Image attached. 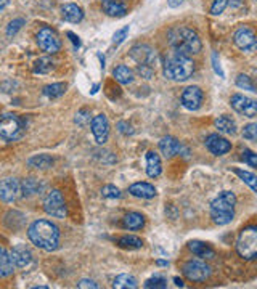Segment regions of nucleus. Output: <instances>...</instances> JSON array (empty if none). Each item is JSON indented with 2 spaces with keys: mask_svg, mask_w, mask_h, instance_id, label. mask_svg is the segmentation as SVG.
<instances>
[{
  "mask_svg": "<svg viewBox=\"0 0 257 289\" xmlns=\"http://www.w3.org/2000/svg\"><path fill=\"white\" fill-rule=\"evenodd\" d=\"M167 42L170 48L180 55L193 56L201 52V39L200 35L190 28L185 26H175L167 32Z\"/></svg>",
  "mask_w": 257,
  "mask_h": 289,
  "instance_id": "1",
  "label": "nucleus"
},
{
  "mask_svg": "<svg viewBox=\"0 0 257 289\" xmlns=\"http://www.w3.org/2000/svg\"><path fill=\"white\" fill-rule=\"evenodd\" d=\"M28 236L34 246L44 251H55L60 244V230L50 220H35L28 228Z\"/></svg>",
  "mask_w": 257,
  "mask_h": 289,
  "instance_id": "2",
  "label": "nucleus"
},
{
  "mask_svg": "<svg viewBox=\"0 0 257 289\" xmlns=\"http://www.w3.org/2000/svg\"><path fill=\"white\" fill-rule=\"evenodd\" d=\"M194 71V63L190 56L180 53H170L164 59V76L170 80L183 82L191 77Z\"/></svg>",
  "mask_w": 257,
  "mask_h": 289,
  "instance_id": "3",
  "label": "nucleus"
},
{
  "mask_svg": "<svg viewBox=\"0 0 257 289\" xmlns=\"http://www.w3.org/2000/svg\"><path fill=\"white\" fill-rule=\"evenodd\" d=\"M236 196L231 191H222L211 202V219L217 225H227L235 217Z\"/></svg>",
  "mask_w": 257,
  "mask_h": 289,
  "instance_id": "4",
  "label": "nucleus"
},
{
  "mask_svg": "<svg viewBox=\"0 0 257 289\" xmlns=\"http://www.w3.org/2000/svg\"><path fill=\"white\" fill-rule=\"evenodd\" d=\"M236 251L238 254L246 259L254 260L257 256V228L254 225L243 228L238 239H236Z\"/></svg>",
  "mask_w": 257,
  "mask_h": 289,
  "instance_id": "5",
  "label": "nucleus"
},
{
  "mask_svg": "<svg viewBox=\"0 0 257 289\" xmlns=\"http://www.w3.org/2000/svg\"><path fill=\"white\" fill-rule=\"evenodd\" d=\"M24 134V124L15 114L0 116V137L7 141H15Z\"/></svg>",
  "mask_w": 257,
  "mask_h": 289,
  "instance_id": "6",
  "label": "nucleus"
},
{
  "mask_svg": "<svg viewBox=\"0 0 257 289\" xmlns=\"http://www.w3.org/2000/svg\"><path fill=\"white\" fill-rule=\"evenodd\" d=\"M44 211L48 215L56 217V219H65V217L68 215L66 202H65V198H63V195H61L60 190L48 191V195L44 199Z\"/></svg>",
  "mask_w": 257,
  "mask_h": 289,
  "instance_id": "7",
  "label": "nucleus"
},
{
  "mask_svg": "<svg viewBox=\"0 0 257 289\" xmlns=\"http://www.w3.org/2000/svg\"><path fill=\"white\" fill-rule=\"evenodd\" d=\"M183 275L187 276L190 281H206L211 276V267L203 260H188L182 267Z\"/></svg>",
  "mask_w": 257,
  "mask_h": 289,
  "instance_id": "8",
  "label": "nucleus"
},
{
  "mask_svg": "<svg viewBox=\"0 0 257 289\" xmlns=\"http://www.w3.org/2000/svg\"><path fill=\"white\" fill-rule=\"evenodd\" d=\"M37 44L41 47V50L48 55H55L61 48V40L52 28H42L37 32Z\"/></svg>",
  "mask_w": 257,
  "mask_h": 289,
  "instance_id": "9",
  "label": "nucleus"
},
{
  "mask_svg": "<svg viewBox=\"0 0 257 289\" xmlns=\"http://www.w3.org/2000/svg\"><path fill=\"white\" fill-rule=\"evenodd\" d=\"M130 58L133 61H137L139 65H145L153 68L157 61V55L153 47L148 44H137L130 48Z\"/></svg>",
  "mask_w": 257,
  "mask_h": 289,
  "instance_id": "10",
  "label": "nucleus"
},
{
  "mask_svg": "<svg viewBox=\"0 0 257 289\" xmlns=\"http://www.w3.org/2000/svg\"><path fill=\"white\" fill-rule=\"evenodd\" d=\"M21 196V182L15 177L4 178L0 182V199L4 202H13Z\"/></svg>",
  "mask_w": 257,
  "mask_h": 289,
  "instance_id": "11",
  "label": "nucleus"
},
{
  "mask_svg": "<svg viewBox=\"0 0 257 289\" xmlns=\"http://www.w3.org/2000/svg\"><path fill=\"white\" fill-rule=\"evenodd\" d=\"M230 103H231V108H233L236 113L246 116V117L252 119L257 114V103L252 98H248V96H244V95H240V93L233 95Z\"/></svg>",
  "mask_w": 257,
  "mask_h": 289,
  "instance_id": "12",
  "label": "nucleus"
},
{
  "mask_svg": "<svg viewBox=\"0 0 257 289\" xmlns=\"http://www.w3.org/2000/svg\"><path fill=\"white\" fill-rule=\"evenodd\" d=\"M233 42L235 45L243 52H252L255 48V34L251 28L248 26H241L235 35H233Z\"/></svg>",
  "mask_w": 257,
  "mask_h": 289,
  "instance_id": "13",
  "label": "nucleus"
},
{
  "mask_svg": "<svg viewBox=\"0 0 257 289\" xmlns=\"http://www.w3.org/2000/svg\"><path fill=\"white\" fill-rule=\"evenodd\" d=\"M182 105L190 111H196L203 105V90L196 86L187 87L182 93Z\"/></svg>",
  "mask_w": 257,
  "mask_h": 289,
  "instance_id": "14",
  "label": "nucleus"
},
{
  "mask_svg": "<svg viewBox=\"0 0 257 289\" xmlns=\"http://www.w3.org/2000/svg\"><path fill=\"white\" fill-rule=\"evenodd\" d=\"M92 134L98 144H105L109 135V122L105 114H98L92 119Z\"/></svg>",
  "mask_w": 257,
  "mask_h": 289,
  "instance_id": "15",
  "label": "nucleus"
},
{
  "mask_svg": "<svg viewBox=\"0 0 257 289\" xmlns=\"http://www.w3.org/2000/svg\"><path fill=\"white\" fill-rule=\"evenodd\" d=\"M206 148L215 156H222L231 150V143L227 138L220 137L219 134H212L206 138Z\"/></svg>",
  "mask_w": 257,
  "mask_h": 289,
  "instance_id": "16",
  "label": "nucleus"
},
{
  "mask_svg": "<svg viewBox=\"0 0 257 289\" xmlns=\"http://www.w3.org/2000/svg\"><path fill=\"white\" fill-rule=\"evenodd\" d=\"M10 257H11V262H13V265H15V267H18V269L28 267V265L31 263V260H32L31 251L26 246H23V244L15 246L13 249H11Z\"/></svg>",
  "mask_w": 257,
  "mask_h": 289,
  "instance_id": "17",
  "label": "nucleus"
},
{
  "mask_svg": "<svg viewBox=\"0 0 257 289\" xmlns=\"http://www.w3.org/2000/svg\"><path fill=\"white\" fill-rule=\"evenodd\" d=\"M159 150H161V153L166 156V158H174V156H177L183 151V147L177 138L164 137V138H161V141H159Z\"/></svg>",
  "mask_w": 257,
  "mask_h": 289,
  "instance_id": "18",
  "label": "nucleus"
},
{
  "mask_svg": "<svg viewBox=\"0 0 257 289\" xmlns=\"http://www.w3.org/2000/svg\"><path fill=\"white\" fill-rule=\"evenodd\" d=\"M129 193L132 196L135 198H142V199H151L156 196V188L150 183H145V182H139V183H133L129 187Z\"/></svg>",
  "mask_w": 257,
  "mask_h": 289,
  "instance_id": "19",
  "label": "nucleus"
},
{
  "mask_svg": "<svg viewBox=\"0 0 257 289\" xmlns=\"http://www.w3.org/2000/svg\"><path fill=\"white\" fill-rule=\"evenodd\" d=\"M103 11L109 16H124L127 13V5L122 0H103Z\"/></svg>",
  "mask_w": 257,
  "mask_h": 289,
  "instance_id": "20",
  "label": "nucleus"
},
{
  "mask_svg": "<svg viewBox=\"0 0 257 289\" xmlns=\"http://www.w3.org/2000/svg\"><path fill=\"white\" fill-rule=\"evenodd\" d=\"M163 166H161V159L154 151H148L146 153V174L151 178H156L161 175Z\"/></svg>",
  "mask_w": 257,
  "mask_h": 289,
  "instance_id": "21",
  "label": "nucleus"
},
{
  "mask_svg": "<svg viewBox=\"0 0 257 289\" xmlns=\"http://www.w3.org/2000/svg\"><path fill=\"white\" fill-rule=\"evenodd\" d=\"M61 16H63L65 21L69 23H79L84 18V11L81 7L74 5V4H66L61 7Z\"/></svg>",
  "mask_w": 257,
  "mask_h": 289,
  "instance_id": "22",
  "label": "nucleus"
},
{
  "mask_svg": "<svg viewBox=\"0 0 257 289\" xmlns=\"http://www.w3.org/2000/svg\"><path fill=\"white\" fill-rule=\"evenodd\" d=\"M188 247L193 254H196L198 257H203V259H214L215 257L214 249L209 244L201 243V241H190Z\"/></svg>",
  "mask_w": 257,
  "mask_h": 289,
  "instance_id": "23",
  "label": "nucleus"
},
{
  "mask_svg": "<svg viewBox=\"0 0 257 289\" xmlns=\"http://www.w3.org/2000/svg\"><path fill=\"white\" fill-rule=\"evenodd\" d=\"M15 272V265L11 262L10 252L0 246V278H5V276H10Z\"/></svg>",
  "mask_w": 257,
  "mask_h": 289,
  "instance_id": "24",
  "label": "nucleus"
},
{
  "mask_svg": "<svg viewBox=\"0 0 257 289\" xmlns=\"http://www.w3.org/2000/svg\"><path fill=\"white\" fill-rule=\"evenodd\" d=\"M122 226L127 228V230H142L145 226V217L139 212H129L122 219Z\"/></svg>",
  "mask_w": 257,
  "mask_h": 289,
  "instance_id": "25",
  "label": "nucleus"
},
{
  "mask_svg": "<svg viewBox=\"0 0 257 289\" xmlns=\"http://www.w3.org/2000/svg\"><path fill=\"white\" fill-rule=\"evenodd\" d=\"M215 129L219 132H222V134H227V135H233L235 132H236V124H235V120L228 117V116H219L215 119Z\"/></svg>",
  "mask_w": 257,
  "mask_h": 289,
  "instance_id": "26",
  "label": "nucleus"
},
{
  "mask_svg": "<svg viewBox=\"0 0 257 289\" xmlns=\"http://www.w3.org/2000/svg\"><path fill=\"white\" fill-rule=\"evenodd\" d=\"M28 166L32 169H37V171H47L53 166V158L48 154H37L34 158L28 159Z\"/></svg>",
  "mask_w": 257,
  "mask_h": 289,
  "instance_id": "27",
  "label": "nucleus"
},
{
  "mask_svg": "<svg viewBox=\"0 0 257 289\" xmlns=\"http://www.w3.org/2000/svg\"><path fill=\"white\" fill-rule=\"evenodd\" d=\"M44 188V185L35 178H26L24 182H21V195L23 196H32L41 193V190Z\"/></svg>",
  "mask_w": 257,
  "mask_h": 289,
  "instance_id": "28",
  "label": "nucleus"
},
{
  "mask_svg": "<svg viewBox=\"0 0 257 289\" xmlns=\"http://www.w3.org/2000/svg\"><path fill=\"white\" fill-rule=\"evenodd\" d=\"M113 76H114V79L119 84H124V86H126V84H130L133 80V71L129 66H126V65H119L113 71Z\"/></svg>",
  "mask_w": 257,
  "mask_h": 289,
  "instance_id": "29",
  "label": "nucleus"
},
{
  "mask_svg": "<svg viewBox=\"0 0 257 289\" xmlns=\"http://www.w3.org/2000/svg\"><path fill=\"white\" fill-rule=\"evenodd\" d=\"M113 287H116V289H135V287H139V283L132 275H119L113 281Z\"/></svg>",
  "mask_w": 257,
  "mask_h": 289,
  "instance_id": "30",
  "label": "nucleus"
},
{
  "mask_svg": "<svg viewBox=\"0 0 257 289\" xmlns=\"http://www.w3.org/2000/svg\"><path fill=\"white\" fill-rule=\"evenodd\" d=\"M117 244H119L121 247H124V249H140V247H143V241H142L139 236L129 235V236L119 238Z\"/></svg>",
  "mask_w": 257,
  "mask_h": 289,
  "instance_id": "31",
  "label": "nucleus"
},
{
  "mask_svg": "<svg viewBox=\"0 0 257 289\" xmlns=\"http://www.w3.org/2000/svg\"><path fill=\"white\" fill-rule=\"evenodd\" d=\"M66 92V84L63 82H56V84H50V86L44 87V95L48 96V98H58Z\"/></svg>",
  "mask_w": 257,
  "mask_h": 289,
  "instance_id": "32",
  "label": "nucleus"
},
{
  "mask_svg": "<svg viewBox=\"0 0 257 289\" xmlns=\"http://www.w3.org/2000/svg\"><path fill=\"white\" fill-rule=\"evenodd\" d=\"M233 172L243 180L244 183H248L249 188L252 191H257V177L252 174V172H248V171H243V169H233Z\"/></svg>",
  "mask_w": 257,
  "mask_h": 289,
  "instance_id": "33",
  "label": "nucleus"
},
{
  "mask_svg": "<svg viewBox=\"0 0 257 289\" xmlns=\"http://www.w3.org/2000/svg\"><path fill=\"white\" fill-rule=\"evenodd\" d=\"M53 69V61L50 58H39L34 65V72L37 74H47Z\"/></svg>",
  "mask_w": 257,
  "mask_h": 289,
  "instance_id": "34",
  "label": "nucleus"
},
{
  "mask_svg": "<svg viewBox=\"0 0 257 289\" xmlns=\"http://www.w3.org/2000/svg\"><path fill=\"white\" fill-rule=\"evenodd\" d=\"M145 287H148V289H166L167 287V281H166V278L164 276H161V275H154L153 278H150V280H146L145 281Z\"/></svg>",
  "mask_w": 257,
  "mask_h": 289,
  "instance_id": "35",
  "label": "nucleus"
},
{
  "mask_svg": "<svg viewBox=\"0 0 257 289\" xmlns=\"http://www.w3.org/2000/svg\"><path fill=\"white\" fill-rule=\"evenodd\" d=\"M236 86H238L240 89H244V90L255 92V87H254V84H252L251 77L246 76V74H240V76L236 77Z\"/></svg>",
  "mask_w": 257,
  "mask_h": 289,
  "instance_id": "36",
  "label": "nucleus"
},
{
  "mask_svg": "<svg viewBox=\"0 0 257 289\" xmlns=\"http://www.w3.org/2000/svg\"><path fill=\"white\" fill-rule=\"evenodd\" d=\"M102 195H103V198H108V199H117V198L122 196V195H121V190L116 188L114 185H106V187H103V188H102Z\"/></svg>",
  "mask_w": 257,
  "mask_h": 289,
  "instance_id": "37",
  "label": "nucleus"
},
{
  "mask_svg": "<svg viewBox=\"0 0 257 289\" xmlns=\"http://www.w3.org/2000/svg\"><path fill=\"white\" fill-rule=\"evenodd\" d=\"M243 137L246 140H249V141H254L257 138V124L251 122V124H248L246 127H244L243 129Z\"/></svg>",
  "mask_w": 257,
  "mask_h": 289,
  "instance_id": "38",
  "label": "nucleus"
},
{
  "mask_svg": "<svg viewBox=\"0 0 257 289\" xmlns=\"http://www.w3.org/2000/svg\"><path fill=\"white\" fill-rule=\"evenodd\" d=\"M243 156H241V159L246 162V164H249L251 167H255L257 166V154L254 153V151H251V150H244L243 153H241Z\"/></svg>",
  "mask_w": 257,
  "mask_h": 289,
  "instance_id": "39",
  "label": "nucleus"
},
{
  "mask_svg": "<svg viewBox=\"0 0 257 289\" xmlns=\"http://www.w3.org/2000/svg\"><path fill=\"white\" fill-rule=\"evenodd\" d=\"M23 24H24V19L23 18H18V19H13L10 24H8V29H7V35H15L21 28H23Z\"/></svg>",
  "mask_w": 257,
  "mask_h": 289,
  "instance_id": "40",
  "label": "nucleus"
},
{
  "mask_svg": "<svg viewBox=\"0 0 257 289\" xmlns=\"http://www.w3.org/2000/svg\"><path fill=\"white\" fill-rule=\"evenodd\" d=\"M227 5H228L227 0H214V4L211 7V15H215V16L220 15L227 8Z\"/></svg>",
  "mask_w": 257,
  "mask_h": 289,
  "instance_id": "41",
  "label": "nucleus"
},
{
  "mask_svg": "<svg viewBox=\"0 0 257 289\" xmlns=\"http://www.w3.org/2000/svg\"><path fill=\"white\" fill-rule=\"evenodd\" d=\"M127 34H129V26H124L122 29L116 31V34L113 35V44H114V45H119L121 42H124V39H126Z\"/></svg>",
  "mask_w": 257,
  "mask_h": 289,
  "instance_id": "42",
  "label": "nucleus"
},
{
  "mask_svg": "<svg viewBox=\"0 0 257 289\" xmlns=\"http://www.w3.org/2000/svg\"><path fill=\"white\" fill-rule=\"evenodd\" d=\"M76 122H77L81 127L87 126V124L90 122V113H89L87 110H82V111H79V114H77V117H76Z\"/></svg>",
  "mask_w": 257,
  "mask_h": 289,
  "instance_id": "43",
  "label": "nucleus"
},
{
  "mask_svg": "<svg viewBox=\"0 0 257 289\" xmlns=\"http://www.w3.org/2000/svg\"><path fill=\"white\" fill-rule=\"evenodd\" d=\"M117 129L121 134H124V135H132L133 134V129L129 122H124V120H121V122H117Z\"/></svg>",
  "mask_w": 257,
  "mask_h": 289,
  "instance_id": "44",
  "label": "nucleus"
},
{
  "mask_svg": "<svg viewBox=\"0 0 257 289\" xmlns=\"http://www.w3.org/2000/svg\"><path fill=\"white\" fill-rule=\"evenodd\" d=\"M139 72L145 77V79H150L153 76V68L150 66H145V65H139Z\"/></svg>",
  "mask_w": 257,
  "mask_h": 289,
  "instance_id": "45",
  "label": "nucleus"
},
{
  "mask_svg": "<svg viewBox=\"0 0 257 289\" xmlns=\"http://www.w3.org/2000/svg\"><path fill=\"white\" fill-rule=\"evenodd\" d=\"M77 287H81V289H85V287L96 289V287H98V284H96L95 281H92V280H81V281L77 283Z\"/></svg>",
  "mask_w": 257,
  "mask_h": 289,
  "instance_id": "46",
  "label": "nucleus"
},
{
  "mask_svg": "<svg viewBox=\"0 0 257 289\" xmlns=\"http://www.w3.org/2000/svg\"><path fill=\"white\" fill-rule=\"evenodd\" d=\"M66 35H68V37L71 39L72 45H74L76 48H79V47H81V39L77 37V35H76L74 32H71V31H68V32H66Z\"/></svg>",
  "mask_w": 257,
  "mask_h": 289,
  "instance_id": "47",
  "label": "nucleus"
},
{
  "mask_svg": "<svg viewBox=\"0 0 257 289\" xmlns=\"http://www.w3.org/2000/svg\"><path fill=\"white\" fill-rule=\"evenodd\" d=\"M212 65H214V69H215V72L220 76V77H224V72H222V69H220V65H219V61H217V53H212Z\"/></svg>",
  "mask_w": 257,
  "mask_h": 289,
  "instance_id": "48",
  "label": "nucleus"
},
{
  "mask_svg": "<svg viewBox=\"0 0 257 289\" xmlns=\"http://www.w3.org/2000/svg\"><path fill=\"white\" fill-rule=\"evenodd\" d=\"M228 5H231L233 8H240L243 5V0H227Z\"/></svg>",
  "mask_w": 257,
  "mask_h": 289,
  "instance_id": "49",
  "label": "nucleus"
},
{
  "mask_svg": "<svg viewBox=\"0 0 257 289\" xmlns=\"http://www.w3.org/2000/svg\"><path fill=\"white\" fill-rule=\"evenodd\" d=\"M182 2H183V0H167V4H169L170 8H177Z\"/></svg>",
  "mask_w": 257,
  "mask_h": 289,
  "instance_id": "50",
  "label": "nucleus"
},
{
  "mask_svg": "<svg viewBox=\"0 0 257 289\" xmlns=\"http://www.w3.org/2000/svg\"><path fill=\"white\" fill-rule=\"evenodd\" d=\"M156 263L159 265V267H167V265H169V262H166V260H157Z\"/></svg>",
  "mask_w": 257,
  "mask_h": 289,
  "instance_id": "51",
  "label": "nucleus"
},
{
  "mask_svg": "<svg viewBox=\"0 0 257 289\" xmlns=\"http://www.w3.org/2000/svg\"><path fill=\"white\" fill-rule=\"evenodd\" d=\"M174 283H175V286H179V287H183V281H182V280H179V278H174Z\"/></svg>",
  "mask_w": 257,
  "mask_h": 289,
  "instance_id": "52",
  "label": "nucleus"
},
{
  "mask_svg": "<svg viewBox=\"0 0 257 289\" xmlns=\"http://www.w3.org/2000/svg\"><path fill=\"white\" fill-rule=\"evenodd\" d=\"M96 92H98V86H95L93 90H92V93H96Z\"/></svg>",
  "mask_w": 257,
  "mask_h": 289,
  "instance_id": "53",
  "label": "nucleus"
}]
</instances>
